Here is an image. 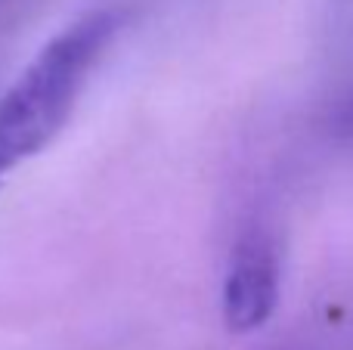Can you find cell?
Returning a JSON list of instances; mask_svg holds the SVG:
<instances>
[{"label": "cell", "instance_id": "7a4b0ae2", "mask_svg": "<svg viewBox=\"0 0 353 350\" xmlns=\"http://www.w3.org/2000/svg\"><path fill=\"white\" fill-rule=\"evenodd\" d=\"M279 285L282 267L273 236L261 227L242 233L230 254L223 291H220L226 329L236 335H248L267 326L279 304Z\"/></svg>", "mask_w": 353, "mask_h": 350}, {"label": "cell", "instance_id": "6da1fadb", "mask_svg": "<svg viewBox=\"0 0 353 350\" xmlns=\"http://www.w3.org/2000/svg\"><path fill=\"white\" fill-rule=\"evenodd\" d=\"M121 28L115 10H90L59 31L0 96V183L65 130L93 68Z\"/></svg>", "mask_w": 353, "mask_h": 350}]
</instances>
